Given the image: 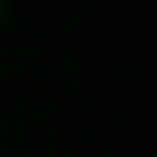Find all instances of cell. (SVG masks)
Instances as JSON below:
<instances>
[{
  "label": "cell",
  "mask_w": 157,
  "mask_h": 157,
  "mask_svg": "<svg viewBox=\"0 0 157 157\" xmlns=\"http://www.w3.org/2000/svg\"><path fill=\"white\" fill-rule=\"evenodd\" d=\"M7 12H10V7H7V2H2V0H0V23H2V21H5Z\"/></svg>",
  "instance_id": "obj_1"
}]
</instances>
